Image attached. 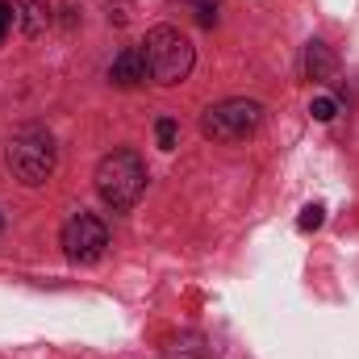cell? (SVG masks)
I'll list each match as a JSON object with an SVG mask.
<instances>
[{
    "mask_svg": "<svg viewBox=\"0 0 359 359\" xmlns=\"http://www.w3.org/2000/svg\"><path fill=\"white\" fill-rule=\"evenodd\" d=\"M96 192L109 209H130L147 192V163L138 151H109L96 163Z\"/></svg>",
    "mask_w": 359,
    "mask_h": 359,
    "instance_id": "1",
    "label": "cell"
},
{
    "mask_svg": "<svg viewBox=\"0 0 359 359\" xmlns=\"http://www.w3.org/2000/svg\"><path fill=\"white\" fill-rule=\"evenodd\" d=\"M142 59H147V72L155 84L172 88V84H184L192 76V63H196V50L192 42L180 34L176 25H155L142 42Z\"/></svg>",
    "mask_w": 359,
    "mask_h": 359,
    "instance_id": "2",
    "label": "cell"
},
{
    "mask_svg": "<svg viewBox=\"0 0 359 359\" xmlns=\"http://www.w3.org/2000/svg\"><path fill=\"white\" fill-rule=\"evenodd\" d=\"M4 159H8L13 176L21 180V184H29V188L34 184H46V176L55 172V138H50V130H42V126L13 130Z\"/></svg>",
    "mask_w": 359,
    "mask_h": 359,
    "instance_id": "3",
    "label": "cell"
},
{
    "mask_svg": "<svg viewBox=\"0 0 359 359\" xmlns=\"http://www.w3.org/2000/svg\"><path fill=\"white\" fill-rule=\"evenodd\" d=\"M259 126H264V104H259V100H247V96L217 100V104H209L205 117H201V134L213 138V142H243V138H251Z\"/></svg>",
    "mask_w": 359,
    "mask_h": 359,
    "instance_id": "4",
    "label": "cell"
},
{
    "mask_svg": "<svg viewBox=\"0 0 359 359\" xmlns=\"http://www.w3.org/2000/svg\"><path fill=\"white\" fill-rule=\"evenodd\" d=\"M59 238H63V251H67L72 264H96L104 255V247H109V230H104V222L96 213H76L63 226Z\"/></svg>",
    "mask_w": 359,
    "mask_h": 359,
    "instance_id": "5",
    "label": "cell"
},
{
    "mask_svg": "<svg viewBox=\"0 0 359 359\" xmlns=\"http://www.w3.org/2000/svg\"><path fill=\"white\" fill-rule=\"evenodd\" d=\"M151 72H147V59H142V46H126L117 59H113V67H109V80L117 84V88H138L142 80H147Z\"/></svg>",
    "mask_w": 359,
    "mask_h": 359,
    "instance_id": "6",
    "label": "cell"
},
{
    "mask_svg": "<svg viewBox=\"0 0 359 359\" xmlns=\"http://www.w3.org/2000/svg\"><path fill=\"white\" fill-rule=\"evenodd\" d=\"M8 4H13L17 25H21L29 38H38V34L46 29V21H50V4H46V0H8Z\"/></svg>",
    "mask_w": 359,
    "mask_h": 359,
    "instance_id": "7",
    "label": "cell"
},
{
    "mask_svg": "<svg viewBox=\"0 0 359 359\" xmlns=\"http://www.w3.org/2000/svg\"><path fill=\"white\" fill-rule=\"evenodd\" d=\"M334 67H339L334 50H330L326 42H309V50H305V76H309V80H330Z\"/></svg>",
    "mask_w": 359,
    "mask_h": 359,
    "instance_id": "8",
    "label": "cell"
},
{
    "mask_svg": "<svg viewBox=\"0 0 359 359\" xmlns=\"http://www.w3.org/2000/svg\"><path fill=\"white\" fill-rule=\"evenodd\" d=\"M172 4H180V8H188L205 29L209 25H217V8H222V0H172Z\"/></svg>",
    "mask_w": 359,
    "mask_h": 359,
    "instance_id": "9",
    "label": "cell"
},
{
    "mask_svg": "<svg viewBox=\"0 0 359 359\" xmlns=\"http://www.w3.org/2000/svg\"><path fill=\"white\" fill-rule=\"evenodd\" d=\"M309 113H313V121H334V113H339V100H334V96H318V100L309 104Z\"/></svg>",
    "mask_w": 359,
    "mask_h": 359,
    "instance_id": "10",
    "label": "cell"
},
{
    "mask_svg": "<svg viewBox=\"0 0 359 359\" xmlns=\"http://www.w3.org/2000/svg\"><path fill=\"white\" fill-rule=\"evenodd\" d=\"M322 222H326V205H305V209H301V217H297V226H301V230H318Z\"/></svg>",
    "mask_w": 359,
    "mask_h": 359,
    "instance_id": "11",
    "label": "cell"
},
{
    "mask_svg": "<svg viewBox=\"0 0 359 359\" xmlns=\"http://www.w3.org/2000/svg\"><path fill=\"white\" fill-rule=\"evenodd\" d=\"M176 121H172V117H159V126H155V138H159V147H163V151H172V147H176Z\"/></svg>",
    "mask_w": 359,
    "mask_h": 359,
    "instance_id": "12",
    "label": "cell"
},
{
    "mask_svg": "<svg viewBox=\"0 0 359 359\" xmlns=\"http://www.w3.org/2000/svg\"><path fill=\"white\" fill-rule=\"evenodd\" d=\"M13 25H17V17H13V4H8V0H0V42L8 38V29H13Z\"/></svg>",
    "mask_w": 359,
    "mask_h": 359,
    "instance_id": "13",
    "label": "cell"
}]
</instances>
